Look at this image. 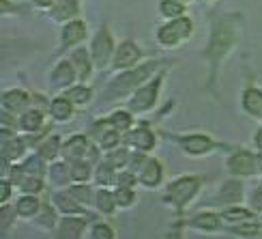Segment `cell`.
<instances>
[{"label":"cell","instance_id":"6da1fadb","mask_svg":"<svg viewBox=\"0 0 262 239\" xmlns=\"http://www.w3.org/2000/svg\"><path fill=\"white\" fill-rule=\"evenodd\" d=\"M152 69H155V63H146V65H142V67H138V69H125L112 82L114 93H127L131 89H140V84L150 78Z\"/></svg>","mask_w":262,"mask_h":239},{"label":"cell","instance_id":"7a4b0ae2","mask_svg":"<svg viewBox=\"0 0 262 239\" xmlns=\"http://www.w3.org/2000/svg\"><path fill=\"white\" fill-rule=\"evenodd\" d=\"M198 188H200V181L195 177H181L174 183H170L166 201L177 205V207H183V205H187L193 198V194L198 192Z\"/></svg>","mask_w":262,"mask_h":239},{"label":"cell","instance_id":"3957f363","mask_svg":"<svg viewBox=\"0 0 262 239\" xmlns=\"http://www.w3.org/2000/svg\"><path fill=\"white\" fill-rule=\"evenodd\" d=\"M114 43H112V37L107 30H99L93 39V46H91V56H93V63L97 69H103L107 63L114 61Z\"/></svg>","mask_w":262,"mask_h":239},{"label":"cell","instance_id":"277c9868","mask_svg":"<svg viewBox=\"0 0 262 239\" xmlns=\"http://www.w3.org/2000/svg\"><path fill=\"white\" fill-rule=\"evenodd\" d=\"M159 89H161V78L150 80L148 84L140 86V89L134 93V97H131L129 108L134 112H146V110H150V108L155 106V102H157Z\"/></svg>","mask_w":262,"mask_h":239},{"label":"cell","instance_id":"5b68a950","mask_svg":"<svg viewBox=\"0 0 262 239\" xmlns=\"http://www.w3.org/2000/svg\"><path fill=\"white\" fill-rule=\"evenodd\" d=\"M234 41V30L228 26V24H217L213 30V39H211V48H209V56L213 58V63H217V58L232 46Z\"/></svg>","mask_w":262,"mask_h":239},{"label":"cell","instance_id":"8992f818","mask_svg":"<svg viewBox=\"0 0 262 239\" xmlns=\"http://www.w3.org/2000/svg\"><path fill=\"white\" fill-rule=\"evenodd\" d=\"M140 54H142V50L136 46L134 41L121 43V46H118V50H116V54H114V61H112L114 69L121 71V69L134 67V65L138 63V58H140Z\"/></svg>","mask_w":262,"mask_h":239},{"label":"cell","instance_id":"52a82bcc","mask_svg":"<svg viewBox=\"0 0 262 239\" xmlns=\"http://www.w3.org/2000/svg\"><path fill=\"white\" fill-rule=\"evenodd\" d=\"M228 170L234 172V175H241V177H249L256 172V157L247 151H241V153H234L228 160Z\"/></svg>","mask_w":262,"mask_h":239},{"label":"cell","instance_id":"ba28073f","mask_svg":"<svg viewBox=\"0 0 262 239\" xmlns=\"http://www.w3.org/2000/svg\"><path fill=\"white\" fill-rule=\"evenodd\" d=\"M75 80H80V78L71 61H60L52 71V84H56L58 89H71V84Z\"/></svg>","mask_w":262,"mask_h":239},{"label":"cell","instance_id":"9c48e42d","mask_svg":"<svg viewBox=\"0 0 262 239\" xmlns=\"http://www.w3.org/2000/svg\"><path fill=\"white\" fill-rule=\"evenodd\" d=\"M86 151H89V138L86 136H71L69 138V143H64L62 145V155H64V160L67 162H80V160H84V155H86Z\"/></svg>","mask_w":262,"mask_h":239},{"label":"cell","instance_id":"30bf717a","mask_svg":"<svg viewBox=\"0 0 262 239\" xmlns=\"http://www.w3.org/2000/svg\"><path fill=\"white\" fill-rule=\"evenodd\" d=\"M161 177H163V168H161V164H159L155 157H148L146 164L142 166L140 172H138V181L144 183V186H148V188L159 186Z\"/></svg>","mask_w":262,"mask_h":239},{"label":"cell","instance_id":"8fae6325","mask_svg":"<svg viewBox=\"0 0 262 239\" xmlns=\"http://www.w3.org/2000/svg\"><path fill=\"white\" fill-rule=\"evenodd\" d=\"M86 37V24L82 19H71L62 28V46H78Z\"/></svg>","mask_w":262,"mask_h":239},{"label":"cell","instance_id":"7c38bea8","mask_svg":"<svg viewBox=\"0 0 262 239\" xmlns=\"http://www.w3.org/2000/svg\"><path fill=\"white\" fill-rule=\"evenodd\" d=\"M71 63H73V67L75 71H78V78L80 80H89L91 75H93V56H91V52H86L84 48H78L73 54H71Z\"/></svg>","mask_w":262,"mask_h":239},{"label":"cell","instance_id":"4fadbf2b","mask_svg":"<svg viewBox=\"0 0 262 239\" xmlns=\"http://www.w3.org/2000/svg\"><path fill=\"white\" fill-rule=\"evenodd\" d=\"M80 13V3L78 0H56L52 7V17L56 22H71Z\"/></svg>","mask_w":262,"mask_h":239},{"label":"cell","instance_id":"5bb4252c","mask_svg":"<svg viewBox=\"0 0 262 239\" xmlns=\"http://www.w3.org/2000/svg\"><path fill=\"white\" fill-rule=\"evenodd\" d=\"M181 145L189 155H202V153H206V151L213 149V140L209 136H204V134H193V136L183 138Z\"/></svg>","mask_w":262,"mask_h":239},{"label":"cell","instance_id":"9a60e30c","mask_svg":"<svg viewBox=\"0 0 262 239\" xmlns=\"http://www.w3.org/2000/svg\"><path fill=\"white\" fill-rule=\"evenodd\" d=\"M127 143L138 151H148V149L155 147V134L148 132L146 127H140V129H134V132L127 136Z\"/></svg>","mask_w":262,"mask_h":239},{"label":"cell","instance_id":"2e32d148","mask_svg":"<svg viewBox=\"0 0 262 239\" xmlns=\"http://www.w3.org/2000/svg\"><path fill=\"white\" fill-rule=\"evenodd\" d=\"M50 114H52L54 121H58V123L69 121L71 114H73V104L64 95L62 97H56V99L50 102Z\"/></svg>","mask_w":262,"mask_h":239},{"label":"cell","instance_id":"e0dca14e","mask_svg":"<svg viewBox=\"0 0 262 239\" xmlns=\"http://www.w3.org/2000/svg\"><path fill=\"white\" fill-rule=\"evenodd\" d=\"M28 106V95L24 91H7L3 95V108L7 112H19V110H24V108Z\"/></svg>","mask_w":262,"mask_h":239},{"label":"cell","instance_id":"ac0fdd59","mask_svg":"<svg viewBox=\"0 0 262 239\" xmlns=\"http://www.w3.org/2000/svg\"><path fill=\"white\" fill-rule=\"evenodd\" d=\"M84 231V220H78V218H64L60 222V229H58V239H80Z\"/></svg>","mask_w":262,"mask_h":239},{"label":"cell","instance_id":"d6986e66","mask_svg":"<svg viewBox=\"0 0 262 239\" xmlns=\"http://www.w3.org/2000/svg\"><path fill=\"white\" fill-rule=\"evenodd\" d=\"M54 205L64 213V215H75V213H82V205L75 201L69 192H58L54 196Z\"/></svg>","mask_w":262,"mask_h":239},{"label":"cell","instance_id":"ffe728a7","mask_svg":"<svg viewBox=\"0 0 262 239\" xmlns=\"http://www.w3.org/2000/svg\"><path fill=\"white\" fill-rule=\"evenodd\" d=\"M243 108L249 114H262V91L260 89H247L243 93Z\"/></svg>","mask_w":262,"mask_h":239},{"label":"cell","instance_id":"44dd1931","mask_svg":"<svg viewBox=\"0 0 262 239\" xmlns=\"http://www.w3.org/2000/svg\"><path fill=\"white\" fill-rule=\"evenodd\" d=\"M95 205H97V209L103 211L105 215H112V213H114V209L118 207V205H116V196H114V192H110L107 188H103V190L97 192V196H95Z\"/></svg>","mask_w":262,"mask_h":239},{"label":"cell","instance_id":"7402d4cb","mask_svg":"<svg viewBox=\"0 0 262 239\" xmlns=\"http://www.w3.org/2000/svg\"><path fill=\"white\" fill-rule=\"evenodd\" d=\"M39 201L32 196V194H26V196H21L15 205V215H21V218H32L37 211H39Z\"/></svg>","mask_w":262,"mask_h":239},{"label":"cell","instance_id":"603a6c76","mask_svg":"<svg viewBox=\"0 0 262 239\" xmlns=\"http://www.w3.org/2000/svg\"><path fill=\"white\" fill-rule=\"evenodd\" d=\"M64 97L73 104V106H86L91 102V97H93V91L89 89V86H71V89L64 91Z\"/></svg>","mask_w":262,"mask_h":239},{"label":"cell","instance_id":"cb8c5ba5","mask_svg":"<svg viewBox=\"0 0 262 239\" xmlns=\"http://www.w3.org/2000/svg\"><path fill=\"white\" fill-rule=\"evenodd\" d=\"M222 220L230 222V224H247L254 220V213L249 209H243V207H230L228 211L222 213Z\"/></svg>","mask_w":262,"mask_h":239},{"label":"cell","instance_id":"d4e9b609","mask_svg":"<svg viewBox=\"0 0 262 239\" xmlns=\"http://www.w3.org/2000/svg\"><path fill=\"white\" fill-rule=\"evenodd\" d=\"M62 151V143L58 136H48L46 140H43V145L39 147V155L43 160H54L58 157V153Z\"/></svg>","mask_w":262,"mask_h":239},{"label":"cell","instance_id":"484cf974","mask_svg":"<svg viewBox=\"0 0 262 239\" xmlns=\"http://www.w3.org/2000/svg\"><path fill=\"white\" fill-rule=\"evenodd\" d=\"M43 125V114L39 110H26L21 114V121H19V127L24 132H37Z\"/></svg>","mask_w":262,"mask_h":239},{"label":"cell","instance_id":"4316f807","mask_svg":"<svg viewBox=\"0 0 262 239\" xmlns=\"http://www.w3.org/2000/svg\"><path fill=\"white\" fill-rule=\"evenodd\" d=\"M222 222V215H215V213H200L195 215V218L191 220V226H195V229H202V231H213L217 229Z\"/></svg>","mask_w":262,"mask_h":239},{"label":"cell","instance_id":"83f0119b","mask_svg":"<svg viewBox=\"0 0 262 239\" xmlns=\"http://www.w3.org/2000/svg\"><path fill=\"white\" fill-rule=\"evenodd\" d=\"M168 24H170V28L181 37V41H183V39H189V37H191V32H193V22H191L189 17H185V15H181V17H177V19L168 22Z\"/></svg>","mask_w":262,"mask_h":239},{"label":"cell","instance_id":"f1b7e54d","mask_svg":"<svg viewBox=\"0 0 262 239\" xmlns=\"http://www.w3.org/2000/svg\"><path fill=\"white\" fill-rule=\"evenodd\" d=\"M69 172H71V179L80 181V183H86L93 175V168H91V164L86 160H80V162H73Z\"/></svg>","mask_w":262,"mask_h":239},{"label":"cell","instance_id":"f546056e","mask_svg":"<svg viewBox=\"0 0 262 239\" xmlns=\"http://www.w3.org/2000/svg\"><path fill=\"white\" fill-rule=\"evenodd\" d=\"M159 11H161V15H163V17L177 19V17L183 15L185 5L179 3V0H161V3H159Z\"/></svg>","mask_w":262,"mask_h":239},{"label":"cell","instance_id":"4dcf8cb0","mask_svg":"<svg viewBox=\"0 0 262 239\" xmlns=\"http://www.w3.org/2000/svg\"><path fill=\"white\" fill-rule=\"evenodd\" d=\"M157 41L161 43L163 48H177L181 43V37L170 28V24H166V26H161L157 30Z\"/></svg>","mask_w":262,"mask_h":239},{"label":"cell","instance_id":"1f68e13d","mask_svg":"<svg viewBox=\"0 0 262 239\" xmlns=\"http://www.w3.org/2000/svg\"><path fill=\"white\" fill-rule=\"evenodd\" d=\"M95 179H97V183H99V186H103V188H107V186H112V183L118 179L116 175H114V168L107 164H101L99 168H97V172H95Z\"/></svg>","mask_w":262,"mask_h":239},{"label":"cell","instance_id":"d6a6232c","mask_svg":"<svg viewBox=\"0 0 262 239\" xmlns=\"http://www.w3.org/2000/svg\"><path fill=\"white\" fill-rule=\"evenodd\" d=\"M105 162L110 164L112 168H121V166H127L129 162H131V155H129V151H125V149H112L110 153H107V157H105Z\"/></svg>","mask_w":262,"mask_h":239},{"label":"cell","instance_id":"836d02e7","mask_svg":"<svg viewBox=\"0 0 262 239\" xmlns=\"http://www.w3.org/2000/svg\"><path fill=\"white\" fill-rule=\"evenodd\" d=\"M24 151H26V145L21 143L19 138H11L3 147V155H5V160H13V157H19Z\"/></svg>","mask_w":262,"mask_h":239},{"label":"cell","instance_id":"e575fe53","mask_svg":"<svg viewBox=\"0 0 262 239\" xmlns=\"http://www.w3.org/2000/svg\"><path fill=\"white\" fill-rule=\"evenodd\" d=\"M21 170L26 172V177H41L43 175V157L41 155H32L24 162Z\"/></svg>","mask_w":262,"mask_h":239},{"label":"cell","instance_id":"d590c367","mask_svg":"<svg viewBox=\"0 0 262 239\" xmlns=\"http://www.w3.org/2000/svg\"><path fill=\"white\" fill-rule=\"evenodd\" d=\"M131 121H134V118H131V114L127 110H116L110 116V123H112V127L116 129V132H125V129H129Z\"/></svg>","mask_w":262,"mask_h":239},{"label":"cell","instance_id":"8d00e7d4","mask_svg":"<svg viewBox=\"0 0 262 239\" xmlns=\"http://www.w3.org/2000/svg\"><path fill=\"white\" fill-rule=\"evenodd\" d=\"M67 192H69L80 205H89V203L93 201V192H91L89 186H73V188H69Z\"/></svg>","mask_w":262,"mask_h":239},{"label":"cell","instance_id":"74e56055","mask_svg":"<svg viewBox=\"0 0 262 239\" xmlns=\"http://www.w3.org/2000/svg\"><path fill=\"white\" fill-rule=\"evenodd\" d=\"M114 196H116L118 207H129V205H134V201H136V194H134L131 188H118L114 192Z\"/></svg>","mask_w":262,"mask_h":239},{"label":"cell","instance_id":"f35d334b","mask_svg":"<svg viewBox=\"0 0 262 239\" xmlns=\"http://www.w3.org/2000/svg\"><path fill=\"white\" fill-rule=\"evenodd\" d=\"M19 188L24 194H32V196H35V194H39L43 190V181H41V177H28L19 183Z\"/></svg>","mask_w":262,"mask_h":239},{"label":"cell","instance_id":"ab89813d","mask_svg":"<svg viewBox=\"0 0 262 239\" xmlns=\"http://www.w3.org/2000/svg\"><path fill=\"white\" fill-rule=\"evenodd\" d=\"M91 239H114L112 226H110V224H105V222L95 224V226H93V231H91Z\"/></svg>","mask_w":262,"mask_h":239},{"label":"cell","instance_id":"60d3db41","mask_svg":"<svg viewBox=\"0 0 262 239\" xmlns=\"http://www.w3.org/2000/svg\"><path fill=\"white\" fill-rule=\"evenodd\" d=\"M241 190H243L241 183H226V186L222 188L220 196H222V198H230V196H232V198L236 201V198H241V194H243Z\"/></svg>","mask_w":262,"mask_h":239},{"label":"cell","instance_id":"b9f144b4","mask_svg":"<svg viewBox=\"0 0 262 239\" xmlns=\"http://www.w3.org/2000/svg\"><path fill=\"white\" fill-rule=\"evenodd\" d=\"M52 170H54V181H64V179H67L69 175H62V172L64 170H67V166H64V164H58V166H52Z\"/></svg>","mask_w":262,"mask_h":239},{"label":"cell","instance_id":"7bdbcfd3","mask_svg":"<svg viewBox=\"0 0 262 239\" xmlns=\"http://www.w3.org/2000/svg\"><path fill=\"white\" fill-rule=\"evenodd\" d=\"M9 196H11V181L9 179H3V196H0V203L7 205Z\"/></svg>","mask_w":262,"mask_h":239},{"label":"cell","instance_id":"ee69618b","mask_svg":"<svg viewBox=\"0 0 262 239\" xmlns=\"http://www.w3.org/2000/svg\"><path fill=\"white\" fill-rule=\"evenodd\" d=\"M37 7H41V9H52L54 5H56V0H32Z\"/></svg>","mask_w":262,"mask_h":239},{"label":"cell","instance_id":"f6af8a7d","mask_svg":"<svg viewBox=\"0 0 262 239\" xmlns=\"http://www.w3.org/2000/svg\"><path fill=\"white\" fill-rule=\"evenodd\" d=\"M179 3H183V5H187V3H191V0H179Z\"/></svg>","mask_w":262,"mask_h":239}]
</instances>
